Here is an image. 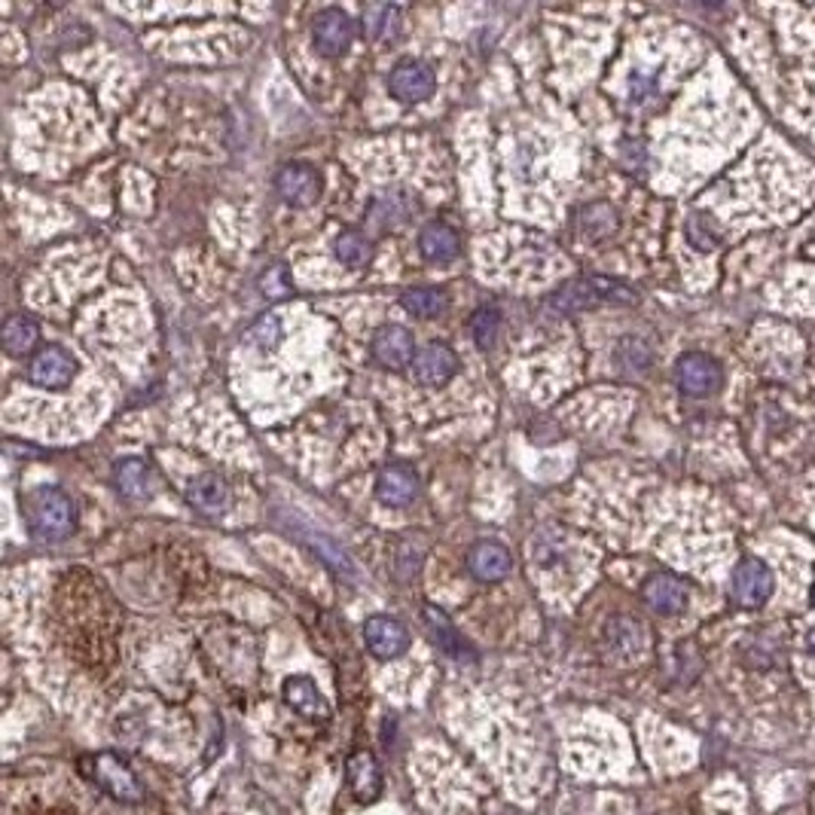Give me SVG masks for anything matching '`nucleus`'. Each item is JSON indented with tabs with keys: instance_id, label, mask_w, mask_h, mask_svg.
I'll return each instance as SVG.
<instances>
[{
	"instance_id": "nucleus-3",
	"label": "nucleus",
	"mask_w": 815,
	"mask_h": 815,
	"mask_svg": "<svg viewBox=\"0 0 815 815\" xmlns=\"http://www.w3.org/2000/svg\"><path fill=\"white\" fill-rule=\"evenodd\" d=\"M80 772L90 779L92 786L102 788L107 798H114L117 803H129V806H138L144 803L147 791L141 786V779L134 776V770L114 752H98V755H90L80 760Z\"/></svg>"
},
{
	"instance_id": "nucleus-13",
	"label": "nucleus",
	"mask_w": 815,
	"mask_h": 815,
	"mask_svg": "<svg viewBox=\"0 0 815 815\" xmlns=\"http://www.w3.org/2000/svg\"><path fill=\"white\" fill-rule=\"evenodd\" d=\"M425 623H428V633L434 638V645L440 648L444 657H449L452 663H476V651L474 645L468 638L461 636L459 626L446 617L444 611L434 609V605H425Z\"/></svg>"
},
{
	"instance_id": "nucleus-21",
	"label": "nucleus",
	"mask_w": 815,
	"mask_h": 815,
	"mask_svg": "<svg viewBox=\"0 0 815 815\" xmlns=\"http://www.w3.org/2000/svg\"><path fill=\"white\" fill-rule=\"evenodd\" d=\"M461 251V238L459 233L449 226V223H428L422 233H418V253L430 260V263H449L456 260Z\"/></svg>"
},
{
	"instance_id": "nucleus-30",
	"label": "nucleus",
	"mask_w": 815,
	"mask_h": 815,
	"mask_svg": "<svg viewBox=\"0 0 815 815\" xmlns=\"http://www.w3.org/2000/svg\"><path fill=\"white\" fill-rule=\"evenodd\" d=\"M367 31H370L373 37H379V40H388V37H394L398 28H401V10L398 7H373L370 13H367Z\"/></svg>"
},
{
	"instance_id": "nucleus-24",
	"label": "nucleus",
	"mask_w": 815,
	"mask_h": 815,
	"mask_svg": "<svg viewBox=\"0 0 815 815\" xmlns=\"http://www.w3.org/2000/svg\"><path fill=\"white\" fill-rule=\"evenodd\" d=\"M401 303L403 309L415 318H437L449 306V297L440 287H410V291H403Z\"/></svg>"
},
{
	"instance_id": "nucleus-11",
	"label": "nucleus",
	"mask_w": 815,
	"mask_h": 815,
	"mask_svg": "<svg viewBox=\"0 0 815 815\" xmlns=\"http://www.w3.org/2000/svg\"><path fill=\"white\" fill-rule=\"evenodd\" d=\"M364 641H367V648H370L376 660H398L410 648V629L394 617L373 614L364 623Z\"/></svg>"
},
{
	"instance_id": "nucleus-29",
	"label": "nucleus",
	"mask_w": 815,
	"mask_h": 815,
	"mask_svg": "<svg viewBox=\"0 0 815 815\" xmlns=\"http://www.w3.org/2000/svg\"><path fill=\"white\" fill-rule=\"evenodd\" d=\"M687 238H690V245L699 248V251H714L721 245V229L706 214H694L687 221Z\"/></svg>"
},
{
	"instance_id": "nucleus-2",
	"label": "nucleus",
	"mask_w": 815,
	"mask_h": 815,
	"mask_svg": "<svg viewBox=\"0 0 815 815\" xmlns=\"http://www.w3.org/2000/svg\"><path fill=\"white\" fill-rule=\"evenodd\" d=\"M28 529L44 544H61L76 532V505L56 486H40L25 501Z\"/></svg>"
},
{
	"instance_id": "nucleus-32",
	"label": "nucleus",
	"mask_w": 815,
	"mask_h": 815,
	"mask_svg": "<svg viewBox=\"0 0 815 815\" xmlns=\"http://www.w3.org/2000/svg\"><path fill=\"white\" fill-rule=\"evenodd\" d=\"M617 361H621L623 370L629 373H641L648 370V364H651V349L645 345L641 340H623L621 349H617Z\"/></svg>"
},
{
	"instance_id": "nucleus-35",
	"label": "nucleus",
	"mask_w": 815,
	"mask_h": 815,
	"mask_svg": "<svg viewBox=\"0 0 815 815\" xmlns=\"http://www.w3.org/2000/svg\"><path fill=\"white\" fill-rule=\"evenodd\" d=\"M806 648L815 653V629H810V636H806Z\"/></svg>"
},
{
	"instance_id": "nucleus-5",
	"label": "nucleus",
	"mask_w": 815,
	"mask_h": 815,
	"mask_svg": "<svg viewBox=\"0 0 815 815\" xmlns=\"http://www.w3.org/2000/svg\"><path fill=\"white\" fill-rule=\"evenodd\" d=\"M772 590H776V578H772L770 565L760 559H745L736 565L730 595L740 609H764L770 602Z\"/></svg>"
},
{
	"instance_id": "nucleus-31",
	"label": "nucleus",
	"mask_w": 815,
	"mask_h": 815,
	"mask_svg": "<svg viewBox=\"0 0 815 815\" xmlns=\"http://www.w3.org/2000/svg\"><path fill=\"white\" fill-rule=\"evenodd\" d=\"M248 340H251V345H257V349H263V352L275 349V342L282 340V321H279V315H263V318H257L251 324V330H248Z\"/></svg>"
},
{
	"instance_id": "nucleus-22",
	"label": "nucleus",
	"mask_w": 815,
	"mask_h": 815,
	"mask_svg": "<svg viewBox=\"0 0 815 815\" xmlns=\"http://www.w3.org/2000/svg\"><path fill=\"white\" fill-rule=\"evenodd\" d=\"M3 349H7V355L22 357L28 355L37 349V340H40V327L34 318L28 315H10L7 318V324H3Z\"/></svg>"
},
{
	"instance_id": "nucleus-19",
	"label": "nucleus",
	"mask_w": 815,
	"mask_h": 815,
	"mask_svg": "<svg viewBox=\"0 0 815 815\" xmlns=\"http://www.w3.org/2000/svg\"><path fill=\"white\" fill-rule=\"evenodd\" d=\"M468 568L476 580L483 583H495V580H505L513 568V556L505 544L498 541H480L471 547L468 553Z\"/></svg>"
},
{
	"instance_id": "nucleus-6",
	"label": "nucleus",
	"mask_w": 815,
	"mask_h": 815,
	"mask_svg": "<svg viewBox=\"0 0 815 815\" xmlns=\"http://www.w3.org/2000/svg\"><path fill=\"white\" fill-rule=\"evenodd\" d=\"M311 40L315 49L327 56V59H340L342 52L355 40V19L340 10V7H327L315 15V28H311Z\"/></svg>"
},
{
	"instance_id": "nucleus-34",
	"label": "nucleus",
	"mask_w": 815,
	"mask_h": 815,
	"mask_svg": "<svg viewBox=\"0 0 815 815\" xmlns=\"http://www.w3.org/2000/svg\"><path fill=\"white\" fill-rule=\"evenodd\" d=\"M422 556H425V544L415 541V538H406L401 544V556H398V571H401V578H413L415 571H418Z\"/></svg>"
},
{
	"instance_id": "nucleus-20",
	"label": "nucleus",
	"mask_w": 815,
	"mask_h": 815,
	"mask_svg": "<svg viewBox=\"0 0 815 815\" xmlns=\"http://www.w3.org/2000/svg\"><path fill=\"white\" fill-rule=\"evenodd\" d=\"M641 595L657 614H666V617L682 614L687 609V587L675 575H653V578H648L645 587H641Z\"/></svg>"
},
{
	"instance_id": "nucleus-26",
	"label": "nucleus",
	"mask_w": 815,
	"mask_h": 815,
	"mask_svg": "<svg viewBox=\"0 0 815 815\" xmlns=\"http://www.w3.org/2000/svg\"><path fill=\"white\" fill-rule=\"evenodd\" d=\"M410 211H413V205H410V199H406L403 193L382 196V199H379V202L373 205L370 223L376 226V229L388 233V229L401 226V223L410 217Z\"/></svg>"
},
{
	"instance_id": "nucleus-18",
	"label": "nucleus",
	"mask_w": 815,
	"mask_h": 815,
	"mask_svg": "<svg viewBox=\"0 0 815 815\" xmlns=\"http://www.w3.org/2000/svg\"><path fill=\"white\" fill-rule=\"evenodd\" d=\"M376 495L386 507H410L418 498V476L406 464H388L376 476Z\"/></svg>"
},
{
	"instance_id": "nucleus-12",
	"label": "nucleus",
	"mask_w": 815,
	"mask_h": 815,
	"mask_svg": "<svg viewBox=\"0 0 815 815\" xmlns=\"http://www.w3.org/2000/svg\"><path fill=\"white\" fill-rule=\"evenodd\" d=\"M675 376H678V386H682L684 394L690 398H709L721 388V367L718 361L702 352H690V355L678 357V367H675Z\"/></svg>"
},
{
	"instance_id": "nucleus-8",
	"label": "nucleus",
	"mask_w": 815,
	"mask_h": 815,
	"mask_svg": "<svg viewBox=\"0 0 815 815\" xmlns=\"http://www.w3.org/2000/svg\"><path fill=\"white\" fill-rule=\"evenodd\" d=\"M388 90L391 95L403 104H418L434 95L437 90V76L434 68L418 59H406L401 64H394V71L388 76Z\"/></svg>"
},
{
	"instance_id": "nucleus-17",
	"label": "nucleus",
	"mask_w": 815,
	"mask_h": 815,
	"mask_svg": "<svg viewBox=\"0 0 815 815\" xmlns=\"http://www.w3.org/2000/svg\"><path fill=\"white\" fill-rule=\"evenodd\" d=\"M284 525L297 534L303 544H309V547L315 550V553H318V556H321V559H324V563L336 571V575H342V578H352V575H355V565H352V559H349V553H345V550H342L340 544L330 538V534L318 532L315 525H309V522H303V519H297V517L291 519V522H284Z\"/></svg>"
},
{
	"instance_id": "nucleus-10",
	"label": "nucleus",
	"mask_w": 815,
	"mask_h": 815,
	"mask_svg": "<svg viewBox=\"0 0 815 815\" xmlns=\"http://www.w3.org/2000/svg\"><path fill=\"white\" fill-rule=\"evenodd\" d=\"M370 352L382 367H388V370H403V367H413L415 352H418V349H415L413 333H410L406 327L386 324L373 333Z\"/></svg>"
},
{
	"instance_id": "nucleus-36",
	"label": "nucleus",
	"mask_w": 815,
	"mask_h": 815,
	"mask_svg": "<svg viewBox=\"0 0 815 815\" xmlns=\"http://www.w3.org/2000/svg\"><path fill=\"white\" fill-rule=\"evenodd\" d=\"M813 602H815V590H813Z\"/></svg>"
},
{
	"instance_id": "nucleus-4",
	"label": "nucleus",
	"mask_w": 815,
	"mask_h": 815,
	"mask_svg": "<svg viewBox=\"0 0 815 815\" xmlns=\"http://www.w3.org/2000/svg\"><path fill=\"white\" fill-rule=\"evenodd\" d=\"M76 357L64 345H44L28 361V382L46 391H61L74 382Z\"/></svg>"
},
{
	"instance_id": "nucleus-7",
	"label": "nucleus",
	"mask_w": 815,
	"mask_h": 815,
	"mask_svg": "<svg viewBox=\"0 0 815 815\" xmlns=\"http://www.w3.org/2000/svg\"><path fill=\"white\" fill-rule=\"evenodd\" d=\"M275 190H279V196H282L287 205L309 208L321 199L324 180H321V175L311 165L287 163L275 175Z\"/></svg>"
},
{
	"instance_id": "nucleus-14",
	"label": "nucleus",
	"mask_w": 815,
	"mask_h": 815,
	"mask_svg": "<svg viewBox=\"0 0 815 815\" xmlns=\"http://www.w3.org/2000/svg\"><path fill=\"white\" fill-rule=\"evenodd\" d=\"M282 697L287 702V709H294L299 718L306 721H330V702L324 699V694L318 690V684L306 678V675H291L282 687Z\"/></svg>"
},
{
	"instance_id": "nucleus-1",
	"label": "nucleus",
	"mask_w": 815,
	"mask_h": 815,
	"mask_svg": "<svg viewBox=\"0 0 815 815\" xmlns=\"http://www.w3.org/2000/svg\"><path fill=\"white\" fill-rule=\"evenodd\" d=\"M638 303V294L629 284L605 275H587L575 282L563 284L544 299V309L550 315H580V311L599 309V306H633Z\"/></svg>"
},
{
	"instance_id": "nucleus-33",
	"label": "nucleus",
	"mask_w": 815,
	"mask_h": 815,
	"mask_svg": "<svg viewBox=\"0 0 815 815\" xmlns=\"http://www.w3.org/2000/svg\"><path fill=\"white\" fill-rule=\"evenodd\" d=\"M260 291L267 299H282L291 294V275L284 267H272L260 275Z\"/></svg>"
},
{
	"instance_id": "nucleus-15",
	"label": "nucleus",
	"mask_w": 815,
	"mask_h": 815,
	"mask_svg": "<svg viewBox=\"0 0 815 815\" xmlns=\"http://www.w3.org/2000/svg\"><path fill=\"white\" fill-rule=\"evenodd\" d=\"M187 501L199 517L221 519L229 510V501H233L229 483L221 474H199L187 489Z\"/></svg>"
},
{
	"instance_id": "nucleus-25",
	"label": "nucleus",
	"mask_w": 815,
	"mask_h": 815,
	"mask_svg": "<svg viewBox=\"0 0 815 815\" xmlns=\"http://www.w3.org/2000/svg\"><path fill=\"white\" fill-rule=\"evenodd\" d=\"M336 257H340L342 267L364 269L373 260V241L357 229H345L336 238Z\"/></svg>"
},
{
	"instance_id": "nucleus-16",
	"label": "nucleus",
	"mask_w": 815,
	"mask_h": 815,
	"mask_svg": "<svg viewBox=\"0 0 815 815\" xmlns=\"http://www.w3.org/2000/svg\"><path fill=\"white\" fill-rule=\"evenodd\" d=\"M345 782H349V791L357 803H376L382 798V770L376 764V757L370 752H355L345 764Z\"/></svg>"
},
{
	"instance_id": "nucleus-27",
	"label": "nucleus",
	"mask_w": 815,
	"mask_h": 815,
	"mask_svg": "<svg viewBox=\"0 0 815 815\" xmlns=\"http://www.w3.org/2000/svg\"><path fill=\"white\" fill-rule=\"evenodd\" d=\"M617 229V211L605 202L599 205H590L583 214H580V233L587 238H609L611 233Z\"/></svg>"
},
{
	"instance_id": "nucleus-9",
	"label": "nucleus",
	"mask_w": 815,
	"mask_h": 815,
	"mask_svg": "<svg viewBox=\"0 0 815 815\" xmlns=\"http://www.w3.org/2000/svg\"><path fill=\"white\" fill-rule=\"evenodd\" d=\"M459 373V355L446 342H428L415 352L413 379L425 388H444Z\"/></svg>"
},
{
	"instance_id": "nucleus-28",
	"label": "nucleus",
	"mask_w": 815,
	"mask_h": 815,
	"mask_svg": "<svg viewBox=\"0 0 815 815\" xmlns=\"http://www.w3.org/2000/svg\"><path fill=\"white\" fill-rule=\"evenodd\" d=\"M501 333V311L498 306H480L471 318V336L480 349H489Z\"/></svg>"
},
{
	"instance_id": "nucleus-23",
	"label": "nucleus",
	"mask_w": 815,
	"mask_h": 815,
	"mask_svg": "<svg viewBox=\"0 0 815 815\" xmlns=\"http://www.w3.org/2000/svg\"><path fill=\"white\" fill-rule=\"evenodd\" d=\"M114 483L122 498L141 501L150 495V468L141 459H119L114 464Z\"/></svg>"
}]
</instances>
